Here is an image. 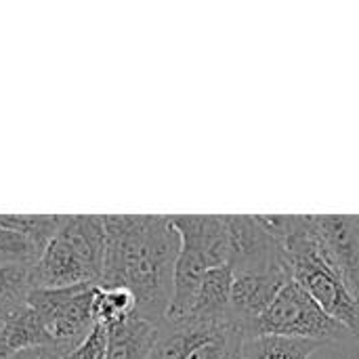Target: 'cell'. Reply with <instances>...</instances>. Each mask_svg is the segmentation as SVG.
I'll return each instance as SVG.
<instances>
[{
	"mask_svg": "<svg viewBox=\"0 0 359 359\" xmlns=\"http://www.w3.org/2000/svg\"><path fill=\"white\" fill-rule=\"evenodd\" d=\"M105 265L103 288H128L139 318L160 326L172 301L175 265L181 238L164 215H103Z\"/></svg>",
	"mask_w": 359,
	"mask_h": 359,
	"instance_id": "obj_1",
	"label": "cell"
},
{
	"mask_svg": "<svg viewBox=\"0 0 359 359\" xmlns=\"http://www.w3.org/2000/svg\"><path fill=\"white\" fill-rule=\"evenodd\" d=\"M170 223L181 238V250L166 320H181L191 311L206 271L229 265V233L223 215H172Z\"/></svg>",
	"mask_w": 359,
	"mask_h": 359,
	"instance_id": "obj_2",
	"label": "cell"
},
{
	"mask_svg": "<svg viewBox=\"0 0 359 359\" xmlns=\"http://www.w3.org/2000/svg\"><path fill=\"white\" fill-rule=\"evenodd\" d=\"M255 337H284L316 341L322 345H343L355 341L353 334L332 320L294 280H290L273 299L269 309L252 326Z\"/></svg>",
	"mask_w": 359,
	"mask_h": 359,
	"instance_id": "obj_3",
	"label": "cell"
},
{
	"mask_svg": "<svg viewBox=\"0 0 359 359\" xmlns=\"http://www.w3.org/2000/svg\"><path fill=\"white\" fill-rule=\"evenodd\" d=\"M97 286L72 288H36L27 297V305L44 324L50 345L69 355L95 328L93 301Z\"/></svg>",
	"mask_w": 359,
	"mask_h": 359,
	"instance_id": "obj_4",
	"label": "cell"
},
{
	"mask_svg": "<svg viewBox=\"0 0 359 359\" xmlns=\"http://www.w3.org/2000/svg\"><path fill=\"white\" fill-rule=\"evenodd\" d=\"M229 233V267L240 271H290L286 248L259 223L257 215H225Z\"/></svg>",
	"mask_w": 359,
	"mask_h": 359,
	"instance_id": "obj_5",
	"label": "cell"
},
{
	"mask_svg": "<svg viewBox=\"0 0 359 359\" xmlns=\"http://www.w3.org/2000/svg\"><path fill=\"white\" fill-rule=\"evenodd\" d=\"M292 280L290 271H240L233 273L229 320L242 332L244 341L250 339L252 326L269 309L280 290Z\"/></svg>",
	"mask_w": 359,
	"mask_h": 359,
	"instance_id": "obj_6",
	"label": "cell"
},
{
	"mask_svg": "<svg viewBox=\"0 0 359 359\" xmlns=\"http://www.w3.org/2000/svg\"><path fill=\"white\" fill-rule=\"evenodd\" d=\"M316 225L330 261L359 301V217L316 215Z\"/></svg>",
	"mask_w": 359,
	"mask_h": 359,
	"instance_id": "obj_7",
	"label": "cell"
},
{
	"mask_svg": "<svg viewBox=\"0 0 359 359\" xmlns=\"http://www.w3.org/2000/svg\"><path fill=\"white\" fill-rule=\"evenodd\" d=\"M229 322L206 324V322H198V320H191V318L166 320L158 328L156 345H154V349H151L147 359H187L189 353L200 343H204L208 337H212L217 330H221Z\"/></svg>",
	"mask_w": 359,
	"mask_h": 359,
	"instance_id": "obj_8",
	"label": "cell"
},
{
	"mask_svg": "<svg viewBox=\"0 0 359 359\" xmlns=\"http://www.w3.org/2000/svg\"><path fill=\"white\" fill-rule=\"evenodd\" d=\"M48 345L50 337L27 303L11 311L0 324V359H11L19 353L42 349Z\"/></svg>",
	"mask_w": 359,
	"mask_h": 359,
	"instance_id": "obj_9",
	"label": "cell"
},
{
	"mask_svg": "<svg viewBox=\"0 0 359 359\" xmlns=\"http://www.w3.org/2000/svg\"><path fill=\"white\" fill-rule=\"evenodd\" d=\"M231 286H233V271L229 265L208 269L196 294L194 307L185 318L206 322V324L229 322Z\"/></svg>",
	"mask_w": 359,
	"mask_h": 359,
	"instance_id": "obj_10",
	"label": "cell"
},
{
	"mask_svg": "<svg viewBox=\"0 0 359 359\" xmlns=\"http://www.w3.org/2000/svg\"><path fill=\"white\" fill-rule=\"evenodd\" d=\"M156 324L130 316L128 320L107 328V353L105 359H147L156 339H158Z\"/></svg>",
	"mask_w": 359,
	"mask_h": 359,
	"instance_id": "obj_11",
	"label": "cell"
},
{
	"mask_svg": "<svg viewBox=\"0 0 359 359\" xmlns=\"http://www.w3.org/2000/svg\"><path fill=\"white\" fill-rule=\"evenodd\" d=\"M322 347L316 341L284 339V337H255L242 343V359H311Z\"/></svg>",
	"mask_w": 359,
	"mask_h": 359,
	"instance_id": "obj_12",
	"label": "cell"
},
{
	"mask_svg": "<svg viewBox=\"0 0 359 359\" xmlns=\"http://www.w3.org/2000/svg\"><path fill=\"white\" fill-rule=\"evenodd\" d=\"M137 313V299L128 288L97 286L93 301V320L99 326L111 328Z\"/></svg>",
	"mask_w": 359,
	"mask_h": 359,
	"instance_id": "obj_13",
	"label": "cell"
},
{
	"mask_svg": "<svg viewBox=\"0 0 359 359\" xmlns=\"http://www.w3.org/2000/svg\"><path fill=\"white\" fill-rule=\"evenodd\" d=\"M42 252L34 240L8 223L6 215H0V267H34Z\"/></svg>",
	"mask_w": 359,
	"mask_h": 359,
	"instance_id": "obj_14",
	"label": "cell"
},
{
	"mask_svg": "<svg viewBox=\"0 0 359 359\" xmlns=\"http://www.w3.org/2000/svg\"><path fill=\"white\" fill-rule=\"evenodd\" d=\"M29 269L32 267H0V324L2 320L27 303V297L32 292L29 284Z\"/></svg>",
	"mask_w": 359,
	"mask_h": 359,
	"instance_id": "obj_15",
	"label": "cell"
},
{
	"mask_svg": "<svg viewBox=\"0 0 359 359\" xmlns=\"http://www.w3.org/2000/svg\"><path fill=\"white\" fill-rule=\"evenodd\" d=\"M107 353V328L95 324L88 337L65 359H105Z\"/></svg>",
	"mask_w": 359,
	"mask_h": 359,
	"instance_id": "obj_16",
	"label": "cell"
},
{
	"mask_svg": "<svg viewBox=\"0 0 359 359\" xmlns=\"http://www.w3.org/2000/svg\"><path fill=\"white\" fill-rule=\"evenodd\" d=\"M349 359H359V349H355V351H351V355H349Z\"/></svg>",
	"mask_w": 359,
	"mask_h": 359,
	"instance_id": "obj_17",
	"label": "cell"
}]
</instances>
